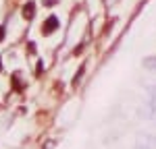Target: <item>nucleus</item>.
I'll list each match as a JSON object with an SVG mask.
<instances>
[{
  "mask_svg": "<svg viewBox=\"0 0 156 149\" xmlns=\"http://www.w3.org/2000/svg\"><path fill=\"white\" fill-rule=\"evenodd\" d=\"M133 149H156V137L150 135V133H140L135 139Z\"/></svg>",
  "mask_w": 156,
  "mask_h": 149,
  "instance_id": "1",
  "label": "nucleus"
},
{
  "mask_svg": "<svg viewBox=\"0 0 156 149\" xmlns=\"http://www.w3.org/2000/svg\"><path fill=\"white\" fill-rule=\"evenodd\" d=\"M23 15H25V19H31V17H34V4H31V2H29V4H25Z\"/></svg>",
  "mask_w": 156,
  "mask_h": 149,
  "instance_id": "5",
  "label": "nucleus"
},
{
  "mask_svg": "<svg viewBox=\"0 0 156 149\" xmlns=\"http://www.w3.org/2000/svg\"><path fill=\"white\" fill-rule=\"evenodd\" d=\"M148 106H150V110L156 112V87L150 91V99H148Z\"/></svg>",
  "mask_w": 156,
  "mask_h": 149,
  "instance_id": "3",
  "label": "nucleus"
},
{
  "mask_svg": "<svg viewBox=\"0 0 156 149\" xmlns=\"http://www.w3.org/2000/svg\"><path fill=\"white\" fill-rule=\"evenodd\" d=\"M144 66L148 68V71L156 73V58H146V60H144Z\"/></svg>",
  "mask_w": 156,
  "mask_h": 149,
  "instance_id": "4",
  "label": "nucleus"
},
{
  "mask_svg": "<svg viewBox=\"0 0 156 149\" xmlns=\"http://www.w3.org/2000/svg\"><path fill=\"white\" fill-rule=\"evenodd\" d=\"M2 37H4V29L0 27V41H2Z\"/></svg>",
  "mask_w": 156,
  "mask_h": 149,
  "instance_id": "6",
  "label": "nucleus"
},
{
  "mask_svg": "<svg viewBox=\"0 0 156 149\" xmlns=\"http://www.w3.org/2000/svg\"><path fill=\"white\" fill-rule=\"evenodd\" d=\"M56 27H58V19H56V17H50L48 21L42 25V31H44V33L48 35V33H52V31H54Z\"/></svg>",
  "mask_w": 156,
  "mask_h": 149,
  "instance_id": "2",
  "label": "nucleus"
}]
</instances>
